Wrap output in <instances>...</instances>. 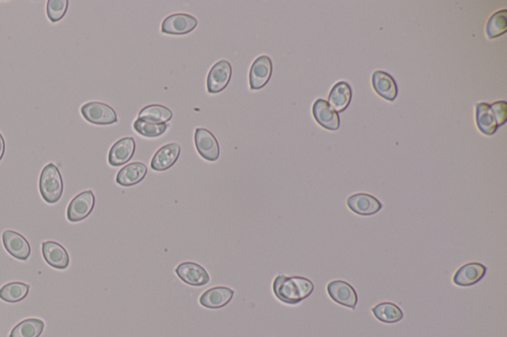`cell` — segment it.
<instances>
[{
  "label": "cell",
  "instance_id": "cell-12",
  "mask_svg": "<svg viewBox=\"0 0 507 337\" xmlns=\"http://www.w3.org/2000/svg\"><path fill=\"white\" fill-rule=\"evenodd\" d=\"M347 206L353 213L360 216H373L383 209V204L367 193H357L349 197Z\"/></svg>",
  "mask_w": 507,
  "mask_h": 337
},
{
  "label": "cell",
  "instance_id": "cell-11",
  "mask_svg": "<svg viewBox=\"0 0 507 337\" xmlns=\"http://www.w3.org/2000/svg\"><path fill=\"white\" fill-rule=\"evenodd\" d=\"M2 241L7 252L16 259L27 260L31 255V246L19 232L6 230L2 234Z\"/></svg>",
  "mask_w": 507,
  "mask_h": 337
},
{
  "label": "cell",
  "instance_id": "cell-20",
  "mask_svg": "<svg viewBox=\"0 0 507 337\" xmlns=\"http://www.w3.org/2000/svg\"><path fill=\"white\" fill-rule=\"evenodd\" d=\"M147 173V166L143 162H132L120 169L116 176V182L124 187H130L140 183Z\"/></svg>",
  "mask_w": 507,
  "mask_h": 337
},
{
  "label": "cell",
  "instance_id": "cell-22",
  "mask_svg": "<svg viewBox=\"0 0 507 337\" xmlns=\"http://www.w3.org/2000/svg\"><path fill=\"white\" fill-rule=\"evenodd\" d=\"M476 121L479 130L487 136L497 132V125L490 104L479 103L476 107Z\"/></svg>",
  "mask_w": 507,
  "mask_h": 337
},
{
  "label": "cell",
  "instance_id": "cell-15",
  "mask_svg": "<svg viewBox=\"0 0 507 337\" xmlns=\"http://www.w3.org/2000/svg\"><path fill=\"white\" fill-rule=\"evenodd\" d=\"M136 143L131 137L120 139L109 150L108 162L111 166H121L127 164L133 157Z\"/></svg>",
  "mask_w": 507,
  "mask_h": 337
},
{
  "label": "cell",
  "instance_id": "cell-10",
  "mask_svg": "<svg viewBox=\"0 0 507 337\" xmlns=\"http://www.w3.org/2000/svg\"><path fill=\"white\" fill-rule=\"evenodd\" d=\"M273 74V62L267 55H260L253 62L249 74L250 88L253 90L265 87L271 80Z\"/></svg>",
  "mask_w": 507,
  "mask_h": 337
},
{
  "label": "cell",
  "instance_id": "cell-14",
  "mask_svg": "<svg viewBox=\"0 0 507 337\" xmlns=\"http://www.w3.org/2000/svg\"><path fill=\"white\" fill-rule=\"evenodd\" d=\"M487 273V267L479 262H471L463 265L453 278V281L460 287H471L476 283L480 282L481 279L485 277Z\"/></svg>",
  "mask_w": 507,
  "mask_h": 337
},
{
  "label": "cell",
  "instance_id": "cell-30",
  "mask_svg": "<svg viewBox=\"0 0 507 337\" xmlns=\"http://www.w3.org/2000/svg\"><path fill=\"white\" fill-rule=\"evenodd\" d=\"M494 114L497 127L506 124L507 119V103L506 101H497L490 105Z\"/></svg>",
  "mask_w": 507,
  "mask_h": 337
},
{
  "label": "cell",
  "instance_id": "cell-18",
  "mask_svg": "<svg viewBox=\"0 0 507 337\" xmlns=\"http://www.w3.org/2000/svg\"><path fill=\"white\" fill-rule=\"evenodd\" d=\"M233 297V290L219 286V287H213L204 292L199 297V304L204 308L216 310V309L227 306Z\"/></svg>",
  "mask_w": 507,
  "mask_h": 337
},
{
  "label": "cell",
  "instance_id": "cell-31",
  "mask_svg": "<svg viewBox=\"0 0 507 337\" xmlns=\"http://www.w3.org/2000/svg\"><path fill=\"white\" fill-rule=\"evenodd\" d=\"M4 153H6V141H4L3 136L0 132V160L3 157Z\"/></svg>",
  "mask_w": 507,
  "mask_h": 337
},
{
  "label": "cell",
  "instance_id": "cell-24",
  "mask_svg": "<svg viewBox=\"0 0 507 337\" xmlns=\"http://www.w3.org/2000/svg\"><path fill=\"white\" fill-rule=\"evenodd\" d=\"M45 329V322L40 318H27L15 325L9 337H40Z\"/></svg>",
  "mask_w": 507,
  "mask_h": 337
},
{
  "label": "cell",
  "instance_id": "cell-27",
  "mask_svg": "<svg viewBox=\"0 0 507 337\" xmlns=\"http://www.w3.org/2000/svg\"><path fill=\"white\" fill-rule=\"evenodd\" d=\"M507 30V10L497 11L488 19L485 33L488 39H495L506 33Z\"/></svg>",
  "mask_w": 507,
  "mask_h": 337
},
{
  "label": "cell",
  "instance_id": "cell-1",
  "mask_svg": "<svg viewBox=\"0 0 507 337\" xmlns=\"http://www.w3.org/2000/svg\"><path fill=\"white\" fill-rule=\"evenodd\" d=\"M274 296L288 304H297L307 299L314 291L313 281L304 277L276 276L273 283Z\"/></svg>",
  "mask_w": 507,
  "mask_h": 337
},
{
  "label": "cell",
  "instance_id": "cell-16",
  "mask_svg": "<svg viewBox=\"0 0 507 337\" xmlns=\"http://www.w3.org/2000/svg\"><path fill=\"white\" fill-rule=\"evenodd\" d=\"M42 252H43L44 259L50 266L60 270H64L69 267V255L66 248L60 245L56 241H44L42 245Z\"/></svg>",
  "mask_w": 507,
  "mask_h": 337
},
{
  "label": "cell",
  "instance_id": "cell-19",
  "mask_svg": "<svg viewBox=\"0 0 507 337\" xmlns=\"http://www.w3.org/2000/svg\"><path fill=\"white\" fill-rule=\"evenodd\" d=\"M372 85L376 94L380 95L383 99L390 102L397 99L399 90L394 78L390 74L385 71H374L372 76Z\"/></svg>",
  "mask_w": 507,
  "mask_h": 337
},
{
  "label": "cell",
  "instance_id": "cell-21",
  "mask_svg": "<svg viewBox=\"0 0 507 337\" xmlns=\"http://www.w3.org/2000/svg\"><path fill=\"white\" fill-rule=\"evenodd\" d=\"M352 100V88L346 81H339L330 92L328 104L334 111L343 112Z\"/></svg>",
  "mask_w": 507,
  "mask_h": 337
},
{
  "label": "cell",
  "instance_id": "cell-7",
  "mask_svg": "<svg viewBox=\"0 0 507 337\" xmlns=\"http://www.w3.org/2000/svg\"><path fill=\"white\" fill-rule=\"evenodd\" d=\"M327 292L335 303L355 310L358 304V295L352 285L342 280L331 281L327 285Z\"/></svg>",
  "mask_w": 507,
  "mask_h": 337
},
{
  "label": "cell",
  "instance_id": "cell-28",
  "mask_svg": "<svg viewBox=\"0 0 507 337\" xmlns=\"http://www.w3.org/2000/svg\"><path fill=\"white\" fill-rule=\"evenodd\" d=\"M133 127L135 131L142 136L147 137V138H157L165 134L169 126L167 124H153V123L137 119L134 122Z\"/></svg>",
  "mask_w": 507,
  "mask_h": 337
},
{
  "label": "cell",
  "instance_id": "cell-29",
  "mask_svg": "<svg viewBox=\"0 0 507 337\" xmlns=\"http://www.w3.org/2000/svg\"><path fill=\"white\" fill-rule=\"evenodd\" d=\"M69 7L67 0H49L47 2V16L52 23H57L65 17Z\"/></svg>",
  "mask_w": 507,
  "mask_h": 337
},
{
  "label": "cell",
  "instance_id": "cell-2",
  "mask_svg": "<svg viewBox=\"0 0 507 337\" xmlns=\"http://www.w3.org/2000/svg\"><path fill=\"white\" fill-rule=\"evenodd\" d=\"M39 190L44 201L55 204L62 198L64 192V181L60 169L53 164L44 167L39 179Z\"/></svg>",
  "mask_w": 507,
  "mask_h": 337
},
{
  "label": "cell",
  "instance_id": "cell-4",
  "mask_svg": "<svg viewBox=\"0 0 507 337\" xmlns=\"http://www.w3.org/2000/svg\"><path fill=\"white\" fill-rule=\"evenodd\" d=\"M95 196L92 190H87L76 195L67 209V218L71 223L85 220L94 211Z\"/></svg>",
  "mask_w": 507,
  "mask_h": 337
},
{
  "label": "cell",
  "instance_id": "cell-6",
  "mask_svg": "<svg viewBox=\"0 0 507 337\" xmlns=\"http://www.w3.org/2000/svg\"><path fill=\"white\" fill-rule=\"evenodd\" d=\"M197 24L199 21L194 16L187 13H176L163 21L160 31L169 35H185L194 31Z\"/></svg>",
  "mask_w": 507,
  "mask_h": 337
},
{
  "label": "cell",
  "instance_id": "cell-26",
  "mask_svg": "<svg viewBox=\"0 0 507 337\" xmlns=\"http://www.w3.org/2000/svg\"><path fill=\"white\" fill-rule=\"evenodd\" d=\"M30 286L22 282H11L0 288V300L15 304L23 301L29 294Z\"/></svg>",
  "mask_w": 507,
  "mask_h": 337
},
{
  "label": "cell",
  "instance_id": "cell-17",
  "mask_svg": "<svg viewBox=\"0 0 507 337\" xmlns=\"http://www.w3.org/2000/svg\"><path fill=\"white\" fill-rule=\"evenodd\" d=\"M180 155L181 146L178 144H167L155 153L151 160V167L155 171H167L176 164Z\"/></svg>",
  "mask_w": 507,
  "mask_h": 337
},
{
  "label": "cell",
  "instance_id": "cell-23",
  "mask_svg": "<svg viewBox=\"0 0 507 337\" xmlns=\"http://www.w3.org/2000/svg\"><path fill=\"white\" fill-rule=\"evenodd\" d=\"M173 118V112L166 106L153 104L142 109L138 119L153 124H166Z\"/></svg>",
  "mask_w": 507,
  "mask_h": 337
},
{
  "label": "cell",
  "instance_id": "cell-13",
  "mask_svg": "<svg viewBox=\"0 0 507 337\" xmlns=\"http://www.w3.org/2000/svg\"><path fill=\"white\" fill-rule=\"evenodd\" d=\"M314 119L324 129L337 131L340 128V118L338 113L329 106L324 99H317L313 106Z\"/></svg>",
  "mask_w": 507,
  "mask_h": 337
},
{
  "label": "cell",
  "instance_id": "cell-3",
  "mask_svg": "<svg viewBox=\"0 0 507 337\" xmlns=\"http://www.w3.org/2000/svg\"><path fill=\"white\" fill-rule=\"evenodd\" d=\"M83 117L94 125H111L118 122L117 114L113 107L102 102L92 101L81 108Z\"/></svg>",
  "mask_w": 507,
  "mask_h": 337
},
{
  "label": "cell",
  "instance_id": "cell-25",
  "mask_svg": "<svg viewBox=\"0 0 507 337\" xmlns=\"http://www.w3.org/2000/svg\"><path fill=\"white\" fill-rule=\"evenodd\" d=\"M374 317L385 324H397L404 318V311L399 306L390 302L376 304L372 309Z\"/></svg>",
  "mask_w": 507,
  "mask_h": 337
},
{
  "label": "cell",
  "instance_id": "cell-5",
  "mask_svg": "<svg viewBox=\"0 0 507 337\" xmlns=\"http://www.w3.org/2000/svg\"><path fill=\"white\" fill-rule=\"evenodd\" d=\"M194 143L197 152L208 162H216L220 157V148L217 139L208 130L197 128L195 130Z\"/></svg>",
  "mask_w": 507,
  "mask_h": 337
},
{
  "label": "cell",
  "instance_id": "cell-8",
  "mask_svg": "<svg viewBox=\"0 0 507 337\" xmlns=\"http://www.w3.org/2000/svg\"><path fill=\"white\" fill-rule=\"evenodd\" d=\"M231 76V64L226 60H219L214 64L207 76V90L213 94L222 92L229 85Z\"/></svg>",
  "mask_w": 507,
  "mask_h": 337
},
{
  "label": "cell",
  "instance_id": "cell-9",
  "mask_svg": "<svg viewBox=\"0 0 507 337\" xmlns=\"http://www.w3.org/2000/svg\"><path fill=\"white\" fill-rule=\"evenodd\" d=\"M174 271L183 282L194 287H201L208 284L210 281L208 272L195 262H183L176 266Z\"/></svg>",
  "mask_w": 507,
  "mask_h": 337
}]
</instances>
